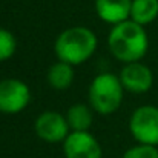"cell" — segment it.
Masks as SVG:
<instances>
[{
    "mask_svg": "<svg viewBox=\"0 0 158 158\" xmlns=\"http://www.w3.org/2000/svg\"><path fill=\"white\" fill-rule=\"evenodd\" d=\"M107 48L114 58L121 63L141 61L149 51V37L144 26L127 19L110 28Z\"/></svg>",
    "mask_w": 158,
    "mask_h": 158,
    "instance_id": "6da1fadb",
    "label": "cell"
},
{
    "mask_svg": "<svg viewBox=\"0 0 158 158\" xmlns=\"http://www.w3.org/2000/svg\"><path fill=\"white\" fill-rule=\"evenodd\" d=\"M97 45L98 39L92 29L86 26H72L58 34L54 43V52L60 61L78 66L94 55Z\"/></svg>",
    "mask_w": 158,
    "mask_h": 158,
    "instance_id": "7a4b0ae2",
    "label": "cell"
},
{
    "mask_svg": "<svg viewBox=\"0 0 158 158\" xmlns=\"http://www.w3.org/2000/svg\"><path fill=\"white\" fill-rule=\"evenodd\" d=\"M124 88L120 77L112 72H102L94 77L89 85L88 100L94 112L100 115H110L120 109L124 98Z\"/></svg>",
    "mask_w": 158,
    "mask_h": 158,
    "instance_id": "3957f363",
    "label": "cell"
},
{
    "mask_svg": "<svg viewBox=\"0 0 158 158\" xmlns=\"http://www.w3.org/2000/svg\"><path fill=\"white\" fill-rule=\"evenodd\" d=\"M129 132L137 143L158 148V106L137 107L129 118Z\"/></svg>",
    "mask_w": 158,
    "mask_h": 158,
    "instance_id": "277c9868",
    "label": "cell"
},
{
    "mask_svg": "<svg viewBox=\"0 0 158 158\" xmlns=\"http://www.w3.org/2000/svg\"><path fill=\"white\" fill-rule=\"evenodd\" d=\"M31 102V89L20 78L0 80V112L6 115L20 114Z\"/></svg>",
    "mask_w": 158,
    "mask_h": 158,
    "instance_id": "5b68a950",
    "label": "cell"
},
{
    "mask_svg": "<svg viewBox=\"0 0 158 158\" xmlns=\"http://www.w3.org/2000/svg\"><path fill=\"white\" fill-rule=\"evenodd\" d=\"M34 132L45 143L55 144L63 143L66 140V137L71 132V127L68 124L66 115L55 110H45L35 118Z\"/></svg>",
    "mask_w": 158,
    "mask_h": 158,
    "instance_id": "8992f818",
    "label": "cell"
},
{
    "mask_svg": "<svg viewBox=\"0 0 158 158\" xmlns=\"http://www.w3.org/2000/svg\"><path fill=\"white\" fill-rule=\"evenodd\" d=\"M66 158H102L103 149L89 131H71L63 141Z\"/></svg>",
    "mask_w": 158,
    "mask_h": 158,
    "instance_id": "52a82bcc",
    "label": "cell"
},
{
    "mask_svg": "<svg viewBox=\"0 0 158 158\" xmlns=\"http://www.w3.org/2000/svg\"><path fill=\"white\" fill-rule=\"evenodd\" d=\"M118 77L124 91L131 94H144L154 86V72L141 61L124 63Z\"/></svg>",
    "mask_w": 158,
    "mask_h": 158,
    "instance_id": "ba28073f",
    "label": "cell"
},
{
    "mask_svg": "<svg viewBox=\"0 0 158 158\" xmlns=\"http://www.w3.org/2000/svg\"><path fill=\"white\" fill-rule=\"evenodd\" d=\"M132 0H95V12L107 25L114 26L131 17Z\"/></svg>",
    "mask_w": 158,
    "mask_h": 158,
    "instance_id": "9c48e42d",
    "label": "cell"
},
{
    "mask_svg": "<svg viewBox=\"0 0 158 158\" xmlns=\"http://www.w3.org/2000/svg\"><path fill=\"white\" fill-rule=\"evenodd\" d=\"M75 78V71L74 66L66 63V61H55L52 66H49L46 72V80L48 85L55 91H66L72 86Z\"/></svg>",
    "mask_w": 158,
    "mask_h": 158,
    "instance_id": "30bf717a",
    "label": "cell"
},
{
    "mask_svg": "<svg viewBox=\"0 0 158 158\" xmlns=\"http://www.w3.org/2000/svg\"><path fill=\"white\" fill-rule=\"evenodd\" d=\"M66 120L71 131H89L94 121V109L86 103H75L69 106Z\"/></svg>",
    "mask_w": 158,
    "mask_h": 158,
    "instance_id": "8fae6325",
    "label": "cell"
},
{
    "mask_svg": "<svg viewBox=\"0 0 158 158\" xmlns=\"http://www.w3.org/2000/svg\"><path fill=\"white\" fill-rule=\"evenodd\" d=\"M158 17V0H132L131 20L141 26L151 25Z\"/></svg>",
    "mask_w": 158,
    "mask_h": 158,
    "instance_id": "7c38bea8",
    "label": "cell"
},
{
    "mask_svg": "<svg viewBox=\"0 0 158 158\" xmlns=\"http://www.w3.org/2000/svg\"><path fill=\"white\" fill-rule=\"evenodd\" d=\"M17 51V40L14 34L5 28H0V63L9 60Z\"/></svg>",
    "mask_w": 158,
    "mask_h": 158,
    "instance_id": "4fadbf2b",
    "label": "cell"
},
{
    "mask_svg": "<svg viewBox=\"0 0 158 158\" xmlns=\"http://www.w3.org/2000/svg\"><path fill=\"white\" fill-rule=\"evenodd\" d=\"M121 158H158V148L138 143V144L129 148Z\"/></svg>",
    "mask_w": 158,
    "mask_h": 158,
    "instance_id": "5bb4252c",
    "label": "cell"
}]
</instances>
